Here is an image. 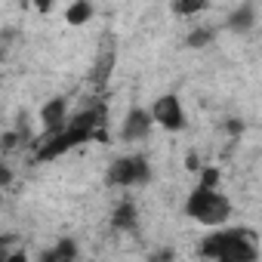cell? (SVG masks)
Masks as SVG:
<instances>
[{
    "label": "cell",
    "mask_w": 262,
    "mask_h": 262,
    "mask_svg": "<svg viewBox=\"0 0 262 262\" xmlns=\"http://www.w3.org/2000/svg\"><path fill=\"white\" fill-rule=\"evenodd\" d=\"M185 213L191 219H198L201 225H207V228H222L231 216V204L219 188H194L188 194Z\"/></svg>",
    "instance_id": "cell-1"
},
{
    "label": "cell",
    "mask_w": 262,
    "mask_h": 262,
    "mask_svg": "<svg viewBox=\"0 0 262 262\" xmlns=\"http://www.w3.org/2000/svg\"><path fill=\"white\" fill-rule=\"evenodd\" d=\"M108 185H120V188H129V185H145L151 179V167H148V158L142 155H126V158H117L111 167H108Z\"/></svg>",
    "instance_id": "cell-2"
},
{
    "label": "cell",
    "mask_w": 262,
    "mask_h": 262,
    "mask_svg": "<svg viewBox=\"0 0 262 262\" xmlns=\"http://www.w3.org/2000/svg\"><path fill=\"white\" fill-rule=\"evenodd\" d=\"M148 114H151V120H155V123H161L164 129H170V133H179V129L185 126V111H182V102H179V96H173V93L161 96Z\"/></svg>",
    "instance_id": "cell-3"
},
{
    "label": "cell",
    "mask_w": 262,
    "mask_h": 262,
    "mask_svg": "<svg viewBox=\"0 0 262 262\" xmlns=\"http://www.w3.org/2000/svg\"><path fill=\"white\" fill-rule=\"evenodd\" d=\"M244 234V228H213V234H207L204 241H201V256L204 259H222L234 244H237V237Z\"/></svg>",
    "instance_id": "cell-4"
},
{
    "label": "cell",
    "mask_w": 262,
    "mask_h": 262,
    "mask_svg": "<svg viewBox=\"0 0 262 262\" xmlns=\"http://www.w3.org/2000/svg\"><path fill=\"white\" fill-rule=\"evenodd\" d=\"M151 126H155V120H151V114L145 111V108H129L126 111V117H123V126H120V136H123V142H139V139H145L148 133H151Z\"/></svg>",
    "instance_id": "cell-5"
},
{
    "label": "cell",
    "mask_w": 262,
    "mask_h": 262,
    "mask_svg": "<svg viewBox=\"0 0 262 262\" xmlns=\"http://www.w3.org/2000/svg\"><path fill=\"white\" fill-rule=\"evenodd\" d=\"M65 114H68V102L62 99V96H56V99H50L43 108H40V120H43V126H47V133H62L65 129Z\"/></svg>",
    "instance_id": "cell-6"
},
{
    "label": "cell",
    "mask_w": 262,
    "mask_h": 262,
    "mask_svg": "<svg viewBox=\"0 0 262 262\" xmlns=\"http://www.w3.org/2000/svg\"><path fill=\"white\" fill-rule=\"evenodd\" d=\"M225 25H228V31H237V34L253 31V25H256V4H241L237 10H231Z\"/></svg>",
    "instance_id": "cell-7"
},
{
    "label": "cell",
    "mask_w": 262,
    "mask_h": 262,
    "mask_svg": "<svg viewBox=\"0 0 262 262\" xmlns=\"http://www.w3.org/2000/svg\"><path fill=\"white\" fill-rule=\"evenodd\" d=\"M136 222H139V210H136L133 201H123V204L114 207V213H111V225H114L117 231H133Z\"/></svg>",
    "instance_id": "cell-8"
},
{
    "label": "cell",
    "mask_w": 262,
    "mask_h": 262,
    "mask_svg": "<svg viewBox=\"0 0 262 262\" xmlns=\"http://www.w3.org/2000/svg\"><path fill=\"white\" fill-rule=\"evenodd\" d=\"M77 259V244L71 241V237H65V241H59L53 250H47L37 262H74Z\"/></svg>",
    "instance_id": "cell-9"
},
{
    "label": "cell",
    "mask_w": 262,
    "mask_h": 262,
    "mask_svg": "<svg viewBox=\"0 0 262 262\" xmlns=\"http://www.w3.org/2000/svg\"><path fill=\"white\" fill-rule=\"evenodd\" d=\"M93 19V4L90 0H74L71 7H65V22L68 25H86Z\"/></svg>",
    "instance_id": "cell-10"
},
{
    "label": "cell",
    "mask_w": 262,
    "mask_h": 262,
    "mask_svg": "<svg viewBox=\"0 0 262 262\" xmlns=\"http://www.w3.org/2000/svg\"><path fill=\"white\" fill-rule=\"evenodd\" d=\"M213 37H216V31H213V28H198V31H191V34H188V40H185V43H188L191 50H204L207 43H213Z\"/></svg>",
    "instance_id": "cell-11"
},
{
    "label": "cell",
    "mask_w": 262,
    "mask_h": 262,
    "mask_svg": "<svg viewBox=\"0 0 262 262\" xmlns=\"http://www.w3.org/2000/svg\"><path fill=\"white\" fill-rule=\"evenodd\" d=\"M204 10H207L204 0H176V4H173L176 16H194V13H204Z\"/></svg>",
    "instance_id": "cell-12"
},
{
    "label": "cell",
    "mask_w": 262,
    "mask_h": 262,
    "mask_svg": "<svg viewBox=\"0 0 262 262\" xmlns=\"http://www.w3.org/2000/svg\"><path fill=\"white\" fill-rule=\"evenodd\" d=\"M22 133H19V129H10V133H4V136H0V148H4V151H16L19 145H22Z\"/></svg>",
    "instance_id": "cell-13"
},
{
    "label": "cell",
    "mask_w": 262,
    "mask_h": 262,
    "mask_svg": "<svg viewBox=\"0 0 262 262\" xmlns=\"http://www.w3.org/2000/svg\"><path fill=\"white\" fill-rule=\"evenodd\" d=\"M198 188H219V170H216V167H204Z\"/></svg>",
    "instance_id": "cell-14"
},
{
    "label": "cell",
    "mask_w": 262,
    "mask_h": 262,
    "mask_svg": "<svg viewBox=\"0 0 262 262\" xmlns=\"http://www.w3.org/2000/svg\"><path fill=\"white\" fill-rule=\"evenodd\" d=\"M0 262H31V259H28V253H25V250H13V253H7Z\"/></svg>",
    "instance_id": "cell-15"
},
{
    "label": "cell",
    "mask_w": 262,
    "mask_h": 262,
    "mask_svg": "<svg viewBox=\"0 0 262 262\" xmlns=\"http://www.w3.org/2000/svg\"><path fill=\"white\" fill-rule=\"evenodd\" d=\"M10 244H13V237H10V234H0V259L7 256V247H10Z\"/></svg>",
    "instance_id": "cell-16"
},
{
    "label": "cell",
    "mask_w": 262,
    "mask_h": 262,
    "mask_svg": "<svg viewBox=\"0 0 262 262\" xmlns=\"http://www.w3.org/2000/svg\"><path fill=\"white\" fill-rule=\"evenodd\" d=\"M10 182H13V173H10L4 164H0V185H10Z\"/></svg>",
    "instance_id": "cell-17"
},
{
    "label": "cell",
    "mask_w": 262,
    "mask_h": 262,
    "mask_svg": "<svg viewBox=\"0 0 262 262\" xmlns=\"http://www.w3.org/2000/svg\"><path fill=\"white\" fill-rule=\"evenodd\" d=\"M228 133H237V136H241V133H244V123H241V120H228Z\"/></svg>",
    "instance_id": "cell-18"
},
{
    "label": "cell",
    "mask_w": 262,
    "mask_h": 262,
    "mask_svg": "<svg viewBox=\"0 0 262 262\" xmlns=\"http://www.w3.org/2000/svg\"><path fill=\"white\" fill-rule=\"evenodd\" d=\"M185 167H188V170H198V158H194V155H188V158H185Z\"/></svg>",
    "instance_id": "cell-19"
},
{
    "label": "cell",
    "mask_w": 262,
    "mask_h": 262,
    "mask_svg": "<svg viewBox=\"0 0 262 262\" xmlns=\"http://www.w3.org/2000/svg\"><path fill=\"white\" fill-rule=\"evenodd\" d=\"M213 262H222V259H213Z\"/></svg>",
    "instance_id": "cell-20"
},
{
    "label": "cell",
    "mask_w": 262,
    "mask_h": 262,
    "mask_svg": "<svg viewBox=\"0 0 262 262\" xmlns=\"http://www.w3.org/2000/svg\"><path fill=\"white\" fill-rule=\"evenodd\" d=\"M0 59H4V53H0Z\"/></svg>",
    "instance_id": "cell-21"
}]
</instances>
